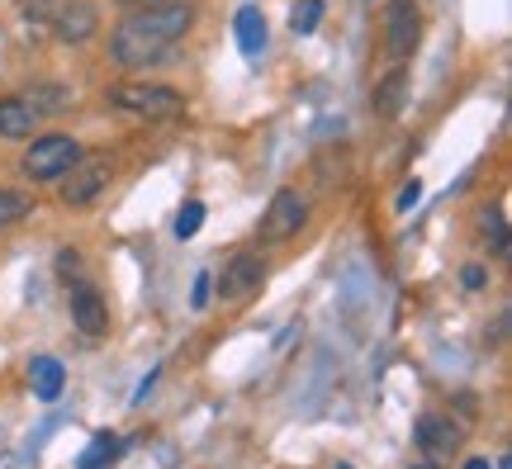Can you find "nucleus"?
<instances>
[{
	"label": "nucleus",
	"instance_id": "obj_4",
	"mask_svg": "<svg viewBox=\"0 0 512 469\" xmlns=\"http://www.w3.org/2000/svg\"><path fill=\"white\" fill-rule=\"evenodd\" d=\"M304 223H309V199L299 190H275L261 223H256V237L261 242H290V237H299Z\"/></svg>",
	"mask_w": 512,
	"mask_h": 469
},
{
	"label": "nucleus",
	"instance_id": "obj_15",
	"mask_svg": "<svg viewBox=\"0 0 512 469\" xmlns=\"http://www.w3.org/2000/svg\"><path fill=\"white\" fill-rule=\"evenodd\" d=\"M24 100L34 105L38 119H48V114H67V109H72V91H67V86H53V81H38V86H29V91H24Z\"/></svg>",
	"mask_w": 512,
	"mask_h": 469
},
{
	"label": "nucleus",
	"instance_id": "obj_17",
	"mask_svg": "<svg viewBox=\"0 0 512 469\" xmlns=\"http://www.w3.org/2000/svg\"><path fill=\"white\" fill-rule=\"evenodd\" d=\"M119 455H124L119 436H114V432H100V436L91 441V451L81 455V465H76V469H105L110 460H119Z\"/></svg>",
	"mask_w": 512,
	"mask_h": 469
},
{
	"label": "nucleus",
	"instance_id": "obj_28",
	"mask_svg": "<svg viewBox=\"0 0 512 469\" xmlns=\"http://www.w3.org/2000/svg\"><path fill=\"white\" fill-rule=\"evenodd\" d=\"M413 469H441V465H413Z\"/></svg>",
	"mask_w": 512,
	"mask_h": 469
},
{
	"label": "nucleus",
	"instance_id": "obj_29",
	"mask_svg": "<svg viewBox=\"0 0 512 469\" xmlns=\"http://www.w3.org/2000/svg\"><path fill=\"white\" fill-rule=\"evenodd\" d=\"M332 469H351V465H332Z\"/></svg>",
	"mask_w": 512,
	"mask_h": 469
},
{
	"label": "nucleus",
	"instance_id": "obj_16",
	"mask_svg": "<svg viewBox=\"0 0 512 469\" xmlns=\"http://www.w3.org/2000/svg\"><path fill=\"white\" fill-rule=\"evenodd\" d=\"M29 214H34V195L29 190H0V233L24 223Z\"/></svg>",
	"mask_w": 512,
	"mask_h": 469
},
{
	"label": "nucleus",
	"instance_id": "obj_1",
	"mask_svg": "<svg viewBox=\"0 0 512 469\" xmlns=\"http://www.w3.org/2000/svg\"><path fill=\"white\" fill-rule=\"evenodd\" d=\"M195 24L190 0H171V5H143L128 10L110 34V57L119 67H152L157 57H166Z\"/></svg>",
	"mask_w": 512,
	"mask_h": 469
},
{
	"label": "nucleus",
	"instance_id": "obj_2",
	"mask_svg": "<svg viewBox=\"0 0 512 469\" xmlns=\"http://www.w3.org/2000/svg\"><path fill=\"white\" fill-rule=\"evenodd\" d=\"M114 109L124 114H138L147 124H166V119H181L185 114V95L176 86H162V81H119L105 95Z\"/></svg>",
	"mask_w": 512,
	"mask_h": 469
},
{
	"label": "nucleus",
	"instance_id": "obj_9",
	"mask_svg": "<svg viewBox=\"0 0 512 469\" xmlns=\"http://www.w3.org/2000/svg\"><path fill=\"white\" fill-rule=\"evenodd\" d=\"M261 285H266V266H261V256H252V252H238L219 275V294L223 299H233V304L261 294Z\"/></svg>",
	"mask_w": 512,
	"mask_h": 469
},
{
	"label": "nucleus",
	"instance_id": "obj_25",
	"mask_svg": "<svg viewBox=\"0 0 512 469\" xmlns=\"http://www.w3.org/2000/svg\"><path fill=\"white\" fill-rule=\"evenodd\" d=\"M418 199H422V181H408V185L399 190V209H413Z\"/></svg>",
	"mask_w": 512,
	"mask_h": 469
},
{
	"label": "nucleus",
	"instance_id": "obj_14",
	"mask_svg": "<svg viewBox=\"0 0 512 469\" xmlns=\"http://www.w3.org/2000/svg\"><path fill=\"white\" fill-rule=\"evenodd\" d=\"M403 95H408V72H403V67H394V72H389L380 86H375V95H370V109H375L380 119H394V114L403 109Z\"/></svg>",
	"mask_w": 512,
	"mask_h": 469
},
{
	"label": "nucleus",
	"instance_id": "obj_19",
	"mask_svg": "<svg viewBox=\"0 0 512 469\" xmlns=\"http://www.w3.org/2000/svg\"><path fill=\"white\" fill-rule=\"evenodd\" d=\"M53 266H57V280H62V285H76V280L86 275V261H81V252H76V247H62Z\"/></svg>",
	"mask_w": 512,
	"mask_h": 469
},
{
	"label": "nucleus",
	"instance_id": "obj_12",
	"mask_svg": "<svg viewBox=\"0 0 512 469\" xmlns=\"http://www.w3.org/2000/svg\"><path fill=\"white\" fill-rule=\"evenodd\" d=\"M29 384H34L38 403H57L62 389H67V370H62L57 356H34V361H29Z\"/></svg>",
	"mask_w": 512,
	"mask_h": 469
},
{
	"label": "nucleus",
	"instance_id": "obj_21",
	"mask_svg": "<svg viewBox=\"0 0 512 469\" xmlns=\"http://www.w3.org/2000/svg\"><path fill=\"white\" fill-rule=\"evenodd\" d=\"M200 228H204V204H200V199H190L181 214H176V237H181V242H190Z\"/></svg>",
	"mask_w": 512,
	"mask_h": 469
},
{
	"label": "nucleus",
	"instance_id": "obj_27",
	"mask_svg": "<svg viewBox=\"0 0 512 469\" xmlns=\"http://www.w3.org/2000/svg\"><path fill=\"white\" fill-rule=\"evenodd\" d=\"M465 469H489V460H484V455H475V460H465Z\"/></svg>",
	"mask_w": 512,
	"mask_h": 469
},
{
	"label": "nucleus",
	"instance_id": "obj_26",
	"mask_svg": "<svg viewBox=\"0 0 512 469\" xmlns=\"http://www.w3.org/2000/svg\"><path fill=\"white\" fill-rule=\"evenodd\" d=\"M114 5H124V10H143V5H171V0H114Z\"/></svg>",
	"mask_w": 512,
	"mask_h": 469
},
{
	"label": "nucleus",
	"instance_id": "obj_13",
	"mask_svg": "<svg viewBox=\"0 0 512 469\" xmlns=\"http://www.w3.org/2000/svg\"><path fill=\"white\" fill-rule=\"evenodd\" d=\"M233 29H238L242 57H261V48H266V15H261L256 5H242L238 19H233Z\"/></svg>",
	"mask_w": 512,
	"mask_h": 469
},
{
	"label": "nucleus",
	"instance_id": "obj_20",
	"mask_svg": "<svg viewBox=\"0 0 512 469\" xmlns=\"http://www.w3.org/2000/svg\"><path fill=\"white\" fill-rule=\"evenodd\" d=\"M479 218H484L479 228H484V237L494 242V252H498V256H508V223H503V214H498V209H484Z\"/></svg>",
	"mask_w": 512,
	"mask_h": 469
},
{
	"label": "nucleus",
	"instance_id": "obj_10",
	"mask_svg": "<svg viewBox=\"0 0 512 469\" xmlns=\"http://www.w3.org/2000/svg\"><path fill=\"white\" fill-rule=\"evenodd\" d=\"M72 294H67V304H72V323L76 332H86V337H100L105 327H110V304H105V294L95 285H86V280H76V285H67Z\"/></svg>",
	"mask_w": 512,
	"mask_h": 469
},
{
	"label": "nucleus",
	"instance_id": "obj_3",
	"mask_svg": "<svg viewBox=\"0 0 512 469\" xmlns=\"http://www.w3.org/2000/svg\"><path fill=\"white\" fill-rule=\"evenodd\" d=\"M81 152H86V147H81V138H72V133H43V138H34V143L24 147L19 171H24L34 185L62 181V176L81 162Z\"/></svg>",
	"mask_w": 512,
	"mask_h": 469
},
{
	"label": "nucleus",
	"instance_id": "obj_22",
	"mask_svg": "<svg viewBox=\"0 0 512 469\" xmlns=\"http://www.w3.org/2000/svg\"><path fill=\"white\" fill-rule=\"evenodd\" d=\"M57 5H62V0H19V10H24V19H34V24H48Z\"/></svg>",
	"mask_w": 512,
	"mask_h": 469
},
{
	"label": "nucleus",
	"instance_id": "obj_18",
	"mask_svg": "<svg viewBox=\"0 0 512 469\" xmlns=\"http://www.w3.org/2000/svg\"><path fill=\"white\" fill-rule=\"evenodd\" d=\"M318 24H323V0H299V5L290 10V29H294L299 38L313 34Z\"/></svg>",
	"mask_w": 512,
	"mask_h": 469
},
{
	"label": "nucleus",
	"instance_id": "obj_24",
	"mask_svg": "<svg viewBox=\"0 0 512 469\" xmlns=\"http://www.w3.org/2000/svg\"><path fill=\"white\" fill-rule=\"evenodd\" d=\"M460 285H465V289H484V285H489V271H484V266H465V271H460Z\"/></svg>",
	"mask_w": 512,
	"mask_h": 469
},
{
	"label": "nucleus",
	"instance_id": "obj_8",
	"mask_svg": "<svg viewBox=\"0 0 512 469\" xmlns=\"http://www.w3.org/2000/svg\"><path fill=\"white\" fill-rule=\"evenodd\" d=\"M413 436H418V451L427 455V460L456 455L460 446H465V427L451 422V413H422L418 427H413Z\"/></svg>",
	"mask_w": 512,
	"mask_h": 469
},
{
	"label": "nucleus",
	"instance_id": "obj_23",
	"mask_svg": "<svg viewBox=\"0 0 512 469\" xmlns=\"http://www.w3.org/2000/svg\"><path fill=\"white\" fill-rule=\"evenodd\" d=\"M209 289H214V275L200 271V275H195V294H190V304L204 308V304H209Z\"/></svg>",
	"mask_w": 512,
	"mask_h": 469
},
{
	"label": "nucleus",
	"instance_id": "obj_6",
	"mask_svg": "<svg viewBox=\"0 0 512 469\" xmlns=\"http://www.w3.org/2000/svg\"><path fill=\"white\" fill-rule=\"evenodd\" d=\"M110 176H114L110 157H86V152H81V162L57 181V195H62L67 209H86L91 199H100V190L110 185Z\"/></svg>",
	"mask_w": 512,
	"mask_h": 469
},
{
	"label": "nucleus",
	"instance_id": "obj_7",
	"mask_svg": "<svg viewBox=\"0 0 512 469\" xmlns=\"http://www.w3.org/2000/svg\"><path fill=\"white\" fill-rule=\"evenodd\" d=\"M48 24H53L57 43H72V48H81V43H91L95 29H100V10H95V0H62Z\"/></svg>",
	"mask_w": 512,
	"mask_h": 469
},
{
	"label": "nucleus",
	"instance_id": "obj_5",
	"mask_svg": "<svg viewBox=\"0 0 512 469\" xmlns=\"http://www.w3.org/2000/svg\"><path fill=\"white\" fill-rule=\"evenodd\" d=\"M422 38V5L418 0H389L384 5V53L389 62H408Z\"/></svg>",
	"mask_w": 512,
	"mask_h": 469
},
{
	"label": "nucleus",
	"instance_id": "obj_11",
	"mask_svg": "<svg viewBox=\"0 0 512 469\" xmlns=\"http://www.w3.org/2000/svg\"><path fill=\"white\" fill-rule=\"evenodd\" d=\"M38 124H43V119L34 114V105H29L24 95H5V100H0V138H15V143L19 138H34Z\"/></svg>",
	"mask_w": 512,
	"mask_h": 469
}]
</instances>
